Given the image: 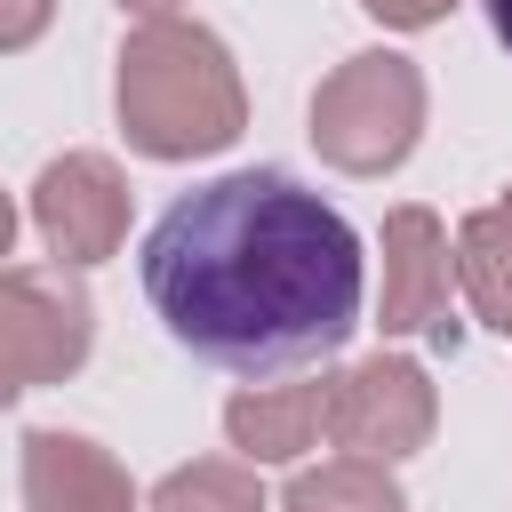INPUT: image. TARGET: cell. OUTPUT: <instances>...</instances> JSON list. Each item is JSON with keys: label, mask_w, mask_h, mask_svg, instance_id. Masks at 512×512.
Returning a JSON list of instances; mask_svg holds the SVG:
<instances>
[{"label": "cell", "mask_w": 512, "mask_h": 512, "mask_svg": "<svg viewBox=\"0 0 512 512\" xmlns=\"http://www.w3.org/2000/svg\"><path fill=\"white\" fill-rule=\"evenodd\" d=\"M160 328L232 376L312 368L352 344L368 304L360 232L280 168H232L144 232Z\"/></svg>", "instance_id": "6da1fadb"}, {"label": "cell", "mask_w": 512, "mask_h": 512, "mask_svg": "<svg viewBox=\"0 0 512 512\" xmlns=\"http://www.w3.org/2000/svg\"><path fill=\"white\" fill-rule=\"evenodd\" d=\"M112 112L144 160H208V152L240 144L248 88H240L232 48L208 24L160 16V24H128L120 72H112Z\"/></svg>", "instance_id": "7a4b0ae2"}, {"label": "cell", "mask_w": 512, "mask_h": 512, "mask_svg": "<svg viewBox=\"0 0 512 512\" xmlns=\"http://www.w3.org/2000/svg\"><path fill=\"white\" fill-rule=\"evenodd\" d=\"M424 72L400 48H360L312 88V152L336 176H392L424 144Z\"/></svg>", "instance_id": "3957f363"}, {"label": "cell", "mask_w": 512, "mask_h": 512, "mask_svg": "<svg viewBox=\"0 0 512 512\" xmlns=\"http://www.w3.org/2000/svg\"><path fill=\"white\" fill-rule=\"evenodd\" d=\"M96 352V304L64 264H0V376L16 392L80 376Z\"/></svg>", "instance_id": "277c9868"}, {"label": "cell", "mask_w": 512, "mask_h": 512, "mask_svg": "<svg viewBox=\"0 0 512 512\" xmlns=\"http://www.w3.org/2000/svg\"><path fill=\"white\" fill-rule=\"evenodd\" d=\"M432 424H440V392H432V368L408 352H368L344 376H328V440L344 456L400 464L432 440Z\"/></svg>", "instance_id": "5b68a950"}, {"label": "cell", "mask_w": 512, "mask_h": 512, "mask_svg": "<svg viewBox=\"0 0 512 512\" xmlns=\"http://www.w3.org/2000/svg\"><path fill=\"white\" fill-rule=\"evenodd\" d=\"M32 224L48 240V256L64 272H88L104 256H120L128 240V176L104 152H56L32 176Z\"/></svg>", "instance_id": "8992f818"}, {"label": "cell", "mask_w": 512, "mask_h": 512, "mask_svg": "<svg viewBox=\"0 0 512 512\" xmlns=\"http://www.w3.org/2000/svg\"><path fill=\"white\" fill-rule=\"evenodd\" d=\"M456 240L432 208H392L384 216V296H376V328L384 336H424L440 352H456Z\"/></svg>", "instance_id": "52a82bcc"}, {"label": "cell", "mask_w": 512, "mask_h": 512, "mask_svg": "<svg viewBox=\"0 0 512 512\" xmlns=\"http://www.w3.org/2000/svg\"><path fill=\"white\" fill-rule=\"evenodd\" d=\"M16 480H24V512H144L128 464H120L104 440L64 432V424L24 432Z\"/></svg>", "instance_id": "ba28073f"}, {"label": "cell", "mask_w": 512, "mask_h": 512, "mask_svg": "<svg viewBox=\"0 0 512 512\" xmlns=\"http://www.w3.org/2000/svg\"><path fill=\"white\" fill-rule=\"evenodd\" d=\"M328 432V384H248L224 400V440L240 464H304Z\"/></svg>", "instance_id": "9c48e42d"}, {"label": "cell", "mask_w": 512, "mask_h": 512, "mask_svg": "<svg viewBox=\"0 0 512 512\" xmlns=\"http://www.w3.org/2000/svg\"><path fill=\"white\" fill-rule=\"evenodd\" d=\"M456 288L480 328L512 336V192L456 224Z\"/></svg>", "instance_id": "30bf717a"}, {"label": "cell", "mask_w": 512, "mask_h": 512, "mask_svg": "<svg viewBox=\"0 0 512 512\" xmlns=\"http://www.w3.org/2000/svg\"><path fill=\"white\" fill-rule=\"evenodd\" d=\"M280 512H408L392 464H368V456H328V464H304L288 488H280Z\"/></svg>", "instance_id": "8fae6325"}, {"label": "cell", "mask_w": 512, "mask_h": 512, "mask_svg": "<svg viewBox=\"0 0 512 512\" xmlns=\"http://www.w3.org/2000/svg\"><path fill=\"white\" fill-rule=\"evenodd\" d=\"M144 512H272V496H264L256 464H240V456H192V464H176V472L152 480Z\"/></svg>", "instance_id": "7c38bea8"}, {"label": "cell", "mask_w": 512, "mask_h": 512, "mask_svg": "<svg viewBox=\"0 0 512 512\" xmlns=\"http://www.w3.org/2000/svg\"><path fill=\"white\" fill-rule=\"evenodd\" d=\"M56 24V0H0V56H24Z\"/></svg>", "instance_id": "4fadbf2b"}, {"label": "cell", "mask_w": 512, "mask_h": 512, "mask_svg": "<svg viewBox=\"0 0 512 512\" xmlns=\"http://www.w3.org/2000/svg\"><path fill=\"white\" fill-rule=\"evenodd\" d=\"M360 8H368L384 32H432V24H440L456 0H360Z\"/></svg>", "instance_id": "5bb4252c"}, {"label": "cell", "mask_w": 512, "mask_h": 512, "mask_svg": "<svg viewBox=\"0 0 512 512\" xmlns=\"http://www.w3.org/2000/svg\"><path fill=\"white\" fill-rule=\"evenodd\" d=\"M120 8H128V16H136V24H160V16H176V8H184V0H120Z\"/></svg>", "instance_id": "9a60e30c"}, {"label": "cell", "mask_w": 512, "mask_h": 512, "mask_svg": "<svg viewBox=\"0 0 512 512\" xmlns=\"http://www.w3.org/2000/svg\"><path fill=\"white\" fill-rule=\"evenodd\" d=\"M8 248H16V200L0 192V264H8Z\"/></svg>", "instance_id": "2e32d148"}, {"label": "cell", "mask_w": 512, "mask_h": 512, "mask_svg": "<svg viewBox=\"0 0 512 512\" xmlns=\"http://www.w3.org/2000/svg\"><path fill=\"white\" fill-rule=\"evenodd\" d=\"M488 24H496V40L512 48V0H488Z\"/></svg>", "instance_id": "e0dca14e"}, {"label": "cell", "mask_w": 512, "mask_h": 512, "mask_svg": "<svg viewBox=\"0 0 512 512\" xmlns=\"http://www.w3.org/2000/svg\"><path fill=\"white\" fill-rule=\"evenodd\" d=\"M8 400H16V384H8V376H0V408H8Z\"/></svg>", "instance_id": "ac0fdd59"}]
</instances>
